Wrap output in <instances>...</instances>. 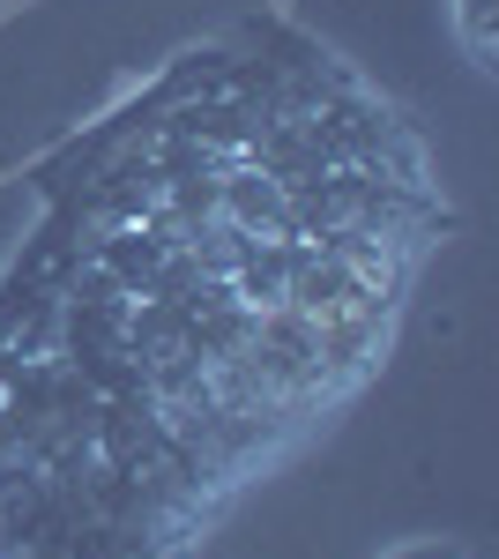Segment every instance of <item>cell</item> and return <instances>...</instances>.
Listing matches in <instances>:
<instances>
[{
    "mask_svg": "<svg viewBox=\"0 0 499 559\" xmlns=\"http://www.w3.org/2000/svg\"><path fill=\"white\" fill-rule=\"evenodd\" d=\"M455 31L477 68H492V0H455Z\"/></svg>",
    "mask_w": 499,
    "mask_h": 559,
    "instance_id": "1",
    "label": "cell"
}]
</instances>
